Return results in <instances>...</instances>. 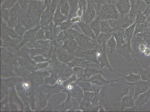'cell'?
I'll list each match as a JSON object with an SVG mask.
<instances>
[{
	"instance_id": "cell-1",
	"label": "cell",
	"mask_w": 150,
	"mask_h": 112,
	"mask_svg": "<svg viewBox=\"0 0 150 112\" xmlns=\"http://www.w3.org/2000/svg\"><path fill=\"white\" fill-rule=\"evenodd\" d=\"M130 86L125 83L123 78L119 82L110 83L109 84L110 103L112 109L120 106L122 98L129 92Z\"/></svg>"
},
{
	"instance_id": "cell-2",
	"label": "cell",
	"mask_w": 150,
	"mask_h": 112,
	"mask_svg": "<svg viewBox=\"0 0 150 112\" xmlns=\"http://www.w3.org/2000/svg\"><path fill=\"white\" fill-rule=\"evenodd\" d=\"M99 13L101 20H108L112 19L117 20L119 19L118 11L115 6L111 3L102 5Z\"/></svg>"
},
{
	"instance_id": "cell-3",
	"label": "cell",
	"mask_w": 150,
	"mask_h": 112,
	"mask_svg": "<svg viewBox=\"0 0 150 112\" xmlns=\"http://www.w3.org/2000/svg\"><path fill=\"white\" fill-rule=\"evenodd\" d=\"M99 103L106 111H113L109 94V84L102 86L99 92Z\"/></svg>"
},
{
	"instance_id": "cell-4",
	"label": "cell",
	"mask_w": 150,
	"mask_h": 112,
	"mask_svg": "<svg viewBox=\"0 0 150 112\" xmlns=\"http://www.w3.org/2000/svg\"><path fill=\"white\" fill-rule=\"evenodd\" d=\"M96 55L101 69H102L106 67L109 69L110 72H114V70L110 67L108 58L106 51V44L103 45L102 46H99L97 47Z\"/></svg>"
},
{
	"instance_id": "cell-5",
	"label": "cell",
	"mask_w": 150,
	"mask_h": 112,
	"mask_svg": "<svg viewBox=\"0 0 150 112\" xmlns=\"http://www.w3.org/2000/svg\"><path fill=\"white\" fill-rule=\"evenodd\" d=\"M76 40L81 47L86 50H93L99 45L95 40H93L82 35H78Z\"/></svg>"
},
{
	"instance_id": "cell-6",
	"label": "cell",
	"mask_w": 150,
	"mask_h": 112,
	"mask_svg": "<svg viewBox=\"0 0 150 112\" xmlns=\"http://www.w3.org/2000/svg\"><path fill=\"white\" fill-rule=\"evenodd\" d=\"M125 83L129 86H134L135 94L134 99L136 100L138 96L146 92L148 90L150 86V83L146 81H139L135 83H129L125 81Z\"/></svg>"
},
{
	"instance_id": "cell-7",
	"label": "cell",
	"mask_w": 150,
	"mask_h": 112,
	"mask_svg": "<svg viewBox=\"0 0 150 112\" xmlns=\"http://www.w3.org/2000/svg\"><path fill=\"white\" fill-rule=\"evenodd\" d=\"M116 51L118 54L122 55L127 60L131 61L132 58L131 54L133 55L131 42H127L122 45L117 47Z\"/></svg>"
},
{
	"instance_id": "cell-8",
	"label": "cell",
	"mask_w": 150,
	"mask_h": 112,
	"mask_svg": "<svg viewBox=\"0 0 150 112\" xmlns=\"http://www.w3.org/2000/svg\"><path fill=\"white\" fill-rule=\"evenodd\" d=\"M102 74H98L93 75L89 79L86 80L90 82L92 84H95L99 86H102L104 85H107L110 83L114 82H119L121 80V79H115V80H106L102 77Z\"/></svg>"
},
{
	"instance_id": "cell-9",
	"label": "cell",
	"mask_w": 150,
	"mask_h": 112,
	"mask_svg": "<svg viewBox=\"0 0 150 112\" xmlns=\"http://www.w3.org/2000/svg\"><path fill=\"white\" fill-rule=\"evenodd\" d=\"M135 105V100L132 96V94L129 95H125L121 99L120 110L121 111H124L126 108H134Z\"/></svg>"
},
{
	"instance_id": "cell-10",
	"label": "cell",
	"mask_w": 150,
	"mask_h": 112,
	"mask_svg": "<svg viewBox=\"0 0 150 112\" xmlns=\"http://www.w3.org/2000/svg\"><path fill=\"white\" fill-rule=\"evenodd\" d=\"M117 10L122 15L129 13L130 9L129 0H118L115 5Z\"/></svg>"
},
{
	"instance_id": "cell-11",
	"label": "cell",
	"mask_w": 150,
	"mask_h": 112,
	"mask_svg": "<svg viewBox=\"0 0 150 112\" xmlns=\"http://www.w3.org/2000/svg\"><path fill=\"white\" fill-rule=\"evenodd\" d=\"M84 14V18L86 23L89 24L93 21L96 16V12L90 0H88L87 9Z\"/></svg>"
},
{
	"instance_id": "cell-12",
	"label": "cell",
	"mask_w": 150,
	"mask_h": 112,
	"mask_svg": "<svg viewBox=\"0 0 150 112\" xmlns=\"http://www.w3.org/2000/svg\"><path fill=\"white\" fill-rule=\"evenodd\" d=\"M150 97V90L147 92L143 93L140 94L138 96L135 101V105L134 107L135 108V110H138L139 109H140L143 105L148 101Z\"/></svg>"
},
{
	"instance_id": "cell-13",
	"label": "cell",
	"mask_w": 150,
	"mask_h": 112,
	"mask_svg": "<svg viewBox=\"0 0 150 112\" xmlns=\"http://www.w3.org/2000/svg\"><path fill=\"white\" fill-rule=\"evenodd\" d=\"M97 46L93 50H86V51L84 52V57L86 58L87 60L99 65L96 55Z\"/></svg>"
},
{
	"instance_id": "cell-14",
	"label": "cell",
	"mask_w": 150,
	"mask_h": 112,
	"mask_svg": "<svg viewBox=\"0 0 150 112\" xmlns=\"http://www.w3.org/2000/svg\"><path fill=\"white\" fill-rule=\"evenodd\" d=\"M130 3V9L129 13V17L135 21L136 20L139 10V6L140 1L139 0L137 3H135L134 0H129Z\"/></svg>"
},
{
	"instance_id": "cell-15",
	"label": "cell",
	"mask_w": 150,
	"mask_h": 112,
	"mask_svg": "<svg viewBox=\"0 0 150 112\" xmlns=\"http://www.w3.org/2000/svg\"><path fill=\"white\" fill-rule=\"evenodd\" d=\"M113 34L117 42V47L122 45L126 43L125 40H126V37L125 34V30L114 31Z\"/></svg>"
},
{
	"instance_id": "cell-16",
	"label": "cell",
	"mask_w": 150,
	"mask_h": 112,
	"mask_svg": "<svg viewBox=\"0 0 150 112\" xmlns=\"http://www.w3.org/2000/svg\"><path fill=\"white\" fill-rule=\"evenodd\" d=\"M79 25L84 34L93 39H96V35L91 29L89 24L86 23L80 22L79 23Z\"/></svg>"
},
{
	"instance_id": "cell-17",
	"label": "cell",
	"mask_w": 150,
	"mask_h": 112,
	"mask_svg": "<svg viewBox=\"0 0 150 112\" xmlns=\"http://www.w3.org/2000/svg\"><path fill=\"white\" fill-rule=\"evenodd\" d=\"M114 72L116 73L117 74L119 75V76L125 79V81L128 82L129 83H135L139 81L141 79V76L140 74H134L132 72H129V75L127 76H124V75L120 74L118 73L115 71H114Z\"/></svg>"
},
{
	"instance_id": "cell-18",
	"label": "cell",
	"mask_w": 150,
	"mask_h": 112,
	"mask_svg": "<svg viewBox=\"0 0 150 112\" xmlns=\"http://www.w3.org/2000/svg\"><path fill=\"white\" fill-rule=\"evenodd\" d=\"M100 20V17L98 16L96 18L89 24L90 27L96 35V38L99 36L101 33L100 25L99 22Z\"/></svg>"
},
{
	"instance_id": "cell-19",
	"label": "cell",
	"mask_w": 150,
	"mask_h": 112,
	"mask_svg": "<svg viewBox=\"0 0 150 112\" xmlns=\"http://www.w3.org/2000/svg\"><path fill=\"white\" fill-rule=\"evenodd\" d=\"M101 33L106 34L113 33L114 29L110 27L108 20H100Z\"/></svg>"
},
{
	"instance_id": "cell-20",
	"label": "cell",
	"mask_w": 150,
	"mask_h": 112,
	"mask_svg": "<svg viewBox=\"0 0 150 112\" xmlns=\"http://www.w3.org/2000/svg\"><path fill=\"white\" fill-rule=\"evenodd\" d=\"M137 22L136 21L133 24L129 26L125 30V32L127 42H131L133 38L134 33L135 30Z\"/></svg>"
},
{
	"instance_id": "cell-21",
	"label": "cell",
	"mask_w": 150,
	"mask_h": 112,
	"mask_svg": "<svg viewBox=\"0 0 150 112\" xmlns=\"http://www.w3.org/2000/svg\"><path fill=\"white\" fill-rule=\"evenodd\" d=\"M132 56L134 58L135 61L137 64V65L139 71V73L140 76H141V78L142 80H144V81H146V80H148L149 79V78L150 77V71L149 69H147L146 70H144L142 69L139 65L138 64V62H137V61L134 56V55H132Z\"/></svg>"
},
{
	"instance_id": "cell-22",
	"label": "cell",
	"mask_w": 150,
	"mask_h": 112,
	"mask_svg": "<svg viewBox=\"0 0 150 112\" xmlns=\"http://www.w3.org/2000/svg\"><path fill=\"white\" fill-rule=\"evenodd\" d=\"M113 33L106 34L100 33L99 36L96 38V40L99 46H102L104 44H106L108 41L111 37Z\"/></svg>"
},
{
	"instance_id": "cell-23",
	"label": "cell",
	"mask_w": 150,
	"mask_h": 112,
	"mask_svg": "<svg viewBox=\"0 0 150 112\" xmlns=\"http://www.w3.org/2000/svg\"><path fill=\"white\" fill-rule=\"evenodd\" d=\"M148 23L147 21L144 23H139L137 22L133 36H135L137 34L142 33L148 31Z\"/></svg>"
},
{
	"instance_id": "cell-24",
	"label": "cell",
	"mask_w": 150,
	"mask_h": 112,
	"mask_svg": "<svg viewBox=\"0 0 150 112\" xmlns=\"http://www.w3.org/2000/svg\"><path fill=\"white\" fill-rule=\"evenodd\" d=\"M20 12V7L18 4L17 3L13 7L9 12V15L10 21H15L18 17Z\"/></svg>"
},
{
	"instance_id": "cell-25",
	"label": "cell",
	"mask_w": 150,
	"mask_h": 112,
	"mask_svg": "<svg viewBox=\"0 0 150 112\" xmlns=\"http://www.w3.org/2000/svg\"><path fill=\"white\" fill-rule=\"evenodd\" d=\"M121 20H122V28L124 30L126 29L135 22L129 17V13L122 15Z\"/></svg>"
},
{
	"instance_id": "cell-26",
	"label": "cell",
	"mask_w": 150,
	"mask_h": 112,
	"mask_svg": "<svg viewBox=\"0 0 150 112\" xmlns=\"http://www.w3.org/2000/svg\"><path fill=\"white\" fill-rule=\"evenodd\" d=\"M53 13L51 11L47 9L45 12L42 14V16L41 22L42 24L46 25L51 21L52 18Z\"/></svg>"
},
{
	"instance_id": "cell-27",
	"label": "cell",
	"mask_w": 150,
	"mask_h": 112,
	"mask_svg": "<svg viewBox=\"0 0 150 112\" xmlns=\"http://www.w3.org/2000/svg\"><path fill=\"white\" fill-rule=\"evenodd\" d=\"M106 43L107 44L108 46L110 49V54H112L113 53L116 51L117 46V42L115 37H114V34H113L111 37L108 41Z\"/></svg>"
},
{
	"instance_id": "cell-28",
	"label": "cell",
	"mask_w": 150,
	"mask_h": 112,
	"mask_svg": "<svg viewBox=\"0 0 150 112\" xmlns=\"http://www.w3.org/2000/svg\"><path fill=\"white\" fill-rule=\"evenodd\" d=\"M87 9V3L85 0H79V9L77 14L79 16H82L85 13Z\"/></svg>"
},
{
	"instance_id": "cell-29",
	"label": "cell",
	"mask_w": 150,
	"mask_h": 112,
	"mask_svg": "<svg viewBox=\"0 0 150 112\" xmlns=\"http://www.w3.org/2000/svg\"><path fill=\"white\" fill-rule=\"evenodd\" d=\"M43 7L40 3L35 2L33 4V12L35 16H39L43 11Z\"/></svg>"
},
{
	"instance_id": "cell-30",
	"label": "cell",
	"mask_w": 150,
	"mask_h": 112,
	"mask_svg": "<svg viewBox=\"0 0 150 112\" xmlns=\"http://www.w3.org/2000/svg\"><path fill=\"white\" fill-rule=\"evenodd\" d=\"M65 18L59 10L57 11L54 17V21L56 25L60 24L64 20Z\"/></svg>"
},
{
	"instance_id": "cell-31",
	"label": "cell",
	"mask_w": 150,
	"mask_h": 112,
	"mask_svg": "<svg viewBox=\"0 0 150 112\" xmlns=\"http://www.w3.org/2000/svg\"><path fill=\"white\" fill-rule=\"evenodd\" d=\"M22 22L26 26H30L32 25L33 20L29 15H25L21 20Z\"/></svg>"
},
{
	"instance_id": "cell-32",
	"label": "cell",
	"mask_w": 150,
	"mask_h": 112,
	"mask_svg": "<svg viewBox=\"0 0 150 112\" xmlns=\"http://www.w3.org/2000/svg\"><path fill=\"white\" fill-rule=\"evenodd\" d=\"M93 2L96 4L98 7V13H99V10L101 5L104 4L110 3L109 0H93Z\"/></svg>"
},
{
	"instance_id": "cell-33",
	"label": "cell",
	"mask_w": 150,
	"mask_h": 112,
	"mask_svg": "<svg viewBox=\"0 0 150 112\" xmlns=\"http://www.w3.org/2000/svg\"><path fill=\"white\" fill-rule=\"evenodd\" d=\"M17 0H6L2 6L3 9L11 7L14 4Z\"/></svg>"
},
{
	"instance_id": "cell-34",
	"label": "cell",
	"mask_w": 150,
	"mask_h": 112,
	"mask_svg": "<svg viewBox=\"0 0 150 112\" xmlns=\"http://www.w3.org/2000/svg\"><path fill=\"white\" fill-rule=\"evenodd\" d=\"M62 5L61 12L63 14L67 16L69 10V5L67 2L65 3Z\"/></svg>"
},
{
	"instance_id": "cell-35",
	"label": "cell",
	"mask_w": 150,
	"mask_h": 112,
	"mask_svg": "<svg viewBox=\"0 0 150 112\" xmlns=\"http://www.w3.org/2000/svg\"><path fill=\"white\" fill-rule=\"evenodd\" d=\"M79 0H69V5L72 9H76Z\"/></svg>"
},
{
	"instance_id": "cell-36",
	"label": "cell",
	"mask_w": 150,
	"mask_h": 112,
	"mask_svg": "<svg viewBox=\"0 0 150 112\" xmlns=\"http://www.w3.org/2000/svg\"><path fill=\"white\" fill-rule=\"evenodd\" d=\"M19 2L23 9H25L27 7L28 2V0H19Z\"/></svg>"
},
{
	"instance_id": "cell-37",
	"label": "cell",
	"mask_w": 150,
	"mask_h": 112,
	"mask_svg": "<svg viewBox=\"0 0 150 112\" xmlns=\"http://www.w3.org/2000/svg\"><path fill=\"white\" fill-rule=\"evenodd\" d=\"M138 49H139V50L140 52H144L146 49L144 43H142L139 45L138 47Z\"/></svg>"
},
{
	"instance_id": "cell-38",
	"label": "cell",
	"mask_w": 150,
	"mask_h": 112,
	"mask_svg": "<svg viewBox=\"0 0 150 112\" xmlns=\"http://www.w3.org/2000/svg\"><path fill=\"white\" fill-rule=\"evenodd\" d=\"M71 25V23L69 20H68L67 22L64 23H63L62 25V28H69V27Z\"/></svg>"
},
{
	"instance_id": "cell-39",
	"label": "cell",
	"mask_w": 150,
	"mask_h": 112,
	"mask_svg": "<svg viewBox=\"0 0 150 112\" xmlns=\"http://www.w3.org/2000/svg\"><path fill=\"white\" fill-rule=\"evenodd\" d=\"M1 15L4 18L7 20V18H8V16L7 11L4 10H2L1 12Z\"/></svg>"
},
{
	"instance_id": "cell-40",
	"label": "cell",
	"mask_w": 150,
	"mask_h": 112,
	"mask_svg": "<svg viewBox=\"0 0 150 112\" xmlns=\"http://www.w3.org/2000/svg\"><path fill=\"white\" fill-rule=\"evenodd\" d=\"M143 13H144V15H145L146 16V15L150 14V4L149 5H148L145 11Z\"/></svg>"
},
{
	"instance_id": "cell-41",
	"label": "cell",
	"mask_w": 150,
	"mask_h": 112,
	"mask_svg": "<svg viewBox=\"0 0 150 112\" xmlns=\"http://www.w3.org/2000/svg\"><path fill=\"white\" fill-rule=\"evenodd\" d=\"M144 54L146 55L149 56L150 55V50L148 48H146L145 51L144 52Z\"/></svg>"
},
{
	"instance_id": "cell-42",
	"label": "cell",
	"mask_w": 150,
	"mask_h": 112,
	"mask_svg": "<svg viewBox=\"0 0 150 112\" xmlns=\"http://www.w3.org/2000/svg\"><path fill=\"white\" fill-rule=\"evenodd\" d=\"M143 1H144L146 3L148 6L150 4V0H143Z\"/></svg>"
},
{
	"instance_id": "cell-43",
	"label": "cell",
	"mask_w": 150,
	"mask_h": 112,
	"mask_svg": "<svg viewBox=\"0 0 150 112\" xmlns=\"http://www.w3.org/2000/svg\"><path fill=\"white\" fill-rule=\"evenodd\" d=\"M67 0H60L61 5L64 4L65 3L67 2Z\"/></svg>"
},
{
	"instance_id": "cell-44",
	"label": "cell",
	"mask_w": 150,
	"mask_h": 112,
	"mask_svg": "<svg viewBox=\"0 0 150 112\" xmlns=\"http://www.w3.org/2000/svg\"><path fill=\"white\" fill-rule=\"evenodd\" d=\"M147 21L148 22V23H149L150 24V14L148 17H147Z\"/></svg>"
},
{
	"instance_id": "cell-45",
	"label": "cell",
	"mask_w": 150,
	"mask_h": 112,
	"mask_svg": "<svg viewBox=\"0 0 150 112\" xmlns=\"http://www.w3.org/2000/svg\"><path fill=\"white\" fill-rule=\"evenodd\" d=\"M72 86L70 85H69L68 86V88H69V89H71L72 88Z\"/></svg>"
},
{
	"instance_id": "cell-46",
	"label": "cell",
	"mask_w": 150,
	"mask_h": 112,
	"mask_svg": "<svg viewBox=\"0 0 150 112\" xmlns=\"http://www.w3.org/2000/svg\"><path fill=\"white\" fill-rule=\"evenodd\" d=\"M109 1H110V3H111V2H112V1H118V0H109Z\"/></svg>"
},
{
	"instance_id": "cell-47",
	"label": "cell",
	"mask_w": 150,
	"mask_h": 112,
	"mask_svg": "<svg viewBox=\"0 0 150 112\" xmlns=\"http://www.w3.org/2000/svg\"><path fill=\"white\" fill-rule=\"evenodd\" d=\"M148 31H149V32H150V27H149V28Z\"/></svg>"
}]
</instances>
